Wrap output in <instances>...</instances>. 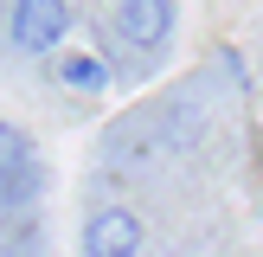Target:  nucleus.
I'll return each instance as SVG.
<instances>
[{"label": "nucleus", "instance_id": "1", "mask_svg": "<svg viewBox=\"0 0 263 257\" xmlns=\"http://www.w3.org/2000/svg\"><path fill=\"white\" fill-rule=\"evenodd\" d=\"M39 193H45V161H39L32 135L0 116V212H20Z\"/></svg>", "mask_w": 263, "mask_h": 257}, {"label": "nucleus", "instance_id": "2", "mask_svg": "<svg viewBox=\"0 0 263 257\" xmlns=\"http://www.w3.org/2000/svg\"><path fill=\"white\" fill-rule=\"evenodd\" d=\"M71 39V7L64 0H13L7 13V45L20 58H51Z\"/></svg>", "mask_w": 263, "mask_h": 257}, {"label": "nucleus", "instance_id": "3", "mask_svg": "<svg viewBox=\"0 0 263 257\" xmlns=\"http://www.w3.org/2000/svg\"><path fill=\"white\" fill-rule=\"evenodd\" d=\"M141 238H148V225H141V212H128V206H103V212L84 218V257H135Z\"/></svg>", "mask_w": 263, "mask_h": 257}, {"label": "nucleus", "instance_id": "4", "mask_svg": "<svg viewBox=\"0 0 263 257\" xmlns=\"http://www.w3.org/2000/svg\"><path fill=\"white\" fill-rule=\"evenodd\" d=\"M174 20H180L174 0H116V32L135 51H161L174 39Z\"/></svg>", "mask_w": 263, "mask_h": 257}, {"label": "nucleus", "instance_id": "5", "mask_svg": "<svg viewBox=\"0 0 263 257\" xmlns=\"http://www.w3.org/2000/svg\"><path fill=\"white\" fill-rule=\"evenodd\" d=\"M51 84L77 90V97H103L109 90V58H97V51H51Z\"/></svg>", "mask_w": 263, "mask_h": 257}, {"label": "nucleus", "instance_id": "6", "mask_svg": "<svg viewBox=\"0 0 263 257\" xmlns=\"http://www.w3.org/2000/svg\"><path fill=\"white\" fill-rule=\"evenodd\" d=\"M7 13H13V0H0V32H7Z\"/></svg>", "mask_w": 263, "mask_h": 257}]
</instances>
